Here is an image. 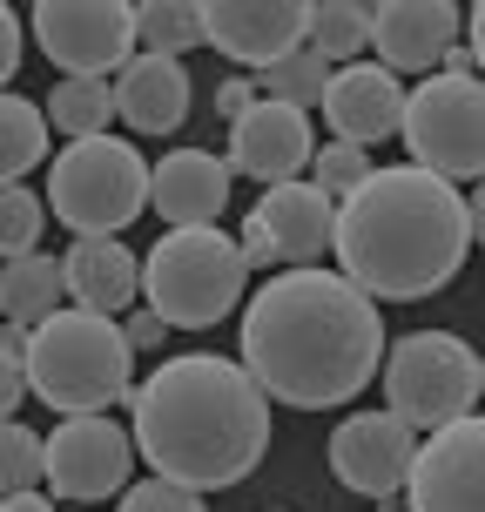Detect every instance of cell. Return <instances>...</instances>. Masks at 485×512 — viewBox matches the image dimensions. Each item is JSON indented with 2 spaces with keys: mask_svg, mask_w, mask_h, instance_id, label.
I'll use <instances>...</instances> for the list:
<instances>
[{
  "mask_svg": "<svg viewBox=\"0 0 485 512\" xmlns=\"http://www.w3.org/2000/svg\"><path fill=\"white\" fill-rule=\"evenodd\" d=\"M411 512H485V411H472V418L418 445Z\"/></svg>",
  "mask_w": 485,
  "mask_h": 512,
  "instance_id": "4fadbf2b",
  "label": "cell"
},
{
  "mask_svg": "<svg viewBox=\"0 0 485 512\" xmlns=\"http://www.w3.org/2000/svg\"><path fill=\"white\" fill-rule=\"evenodd\" d=\"M128 358H135V344L115 317L102 310H61L48 317L34 344H27V378H34V398L54 405L61 418H88V411H108L135 398L128 391Z\"/></svg>",
  "mask_w": 485,
  "mask_h": 512,
  "instance_id": "277c9868",
  "label": "cell"
},
{
  "mask_svg": "<svg viewBox=\"0 0 485 512\" xmlns=\"http://www.w3.org/2000/svg\"><path fill=\"white\" fill-rule=\"evenodd\" d=\"M472 243H479V250H485V182H479V189H472Z\"/></svg>",
  "mask_w": 485,
  "mask_h": 512,
  "instance_id": "74e56055",
  "label": "cell"
},
{
  "mask_svg": "<svg viewBox=\"0 0 485 512\" xmlns=\"http://www.w3.org/2000/svg\"><path fill=\"white\" fill-rule=\"evenodd\" d=\"M115 108L135 135H176L189 122V75L169 54H135L115 75Z\"/></svg>",
  "mask_w": 485,
  "mask_h": 512,
  "instance_id": "ffe728a7",
  "label": "cell"
},
{
  "mask_svg": "<svg viewBox=\"0 0 485 512\" xmlns=\"http://www.w3.org/2000/svg\"><path fill=\"white\" fill-rule=\"evenodd\" d=\"M472 203L432 169H378L358 196L337 203V270L378 304H425L465 270Z\"/></svg>",
  "mask_w": 485,
  "mask_h": 512,
  "instance_id": "3957f363",
  "label": "cell"
},
{
  "mask_svg": "<svg viewBox=\"0 0 485 512\" xmlns=\"http://www.w3.org/2000/svg\"><path fill=\"white\" fill-rule=\"evenodd\" d=\"M34 41L68 81H108L135 61L142 21L128 0H34Z\"/></svg>",
  "mask_w": 485,
  "mask_h": 512,
  "instance_id": "9c48e42d",
  "label": "cell"
},
{
  "mask_svg": "<svg viewBox=\"0 0 485 512\" xmlns=\"http://www.w3.org/2000/svg\"><path fill=\"white\" fill-rule=\"evenodd\" d=\"M27 344H34V331L7 324V337H0V411L7 418H21L27 391H34V378H27Z\"/></svg>",
  "mask_w": 485,
  "mask_h": 512,
  "instance_id": "f546056e",
  "label": "cell"
},
{
  "mask_svg": "<svg viewBox=\"0 0 485 512\" xmlns=\"http://www.w3.org/2000/svg\"><path fill=\"white\" fill-rule=\"evenodd\" d=\"M304 162H317V128L304 108L256 102L243 122H230V169L256 182H304Z\"/></svg>",
  "mask_w": 485,
  "mask_h": 512,
  "instance_id": "5bb4252c",
  "label": "cell"
},
{
  "mask_svg": "<svg viewBox=\"0 0 485 512\" xmlns=\"http://www.w3.org/2000/svg\"><path fill=\"white\" fill-rule=\"evenodd\" d=\"M459 7L452 0H378L371 7V48L391 75H425L459 48Z\"/></svg>",
  "mask_w": 485,
  "mask_h": 512,
  "instance_id": "9a60e30c",
  "label": "cell"
},
{
  "mask_svg": "<svg viewBox=\"0 0 485 512\" xmlns=\"http://www.w3.org/2000/svg\"><path fill=\"white\" fill-rule=\"evenodd\" d=\"M230 162L209 149H169L155 162V216L169 230H209L230 209Z\"/></svg>",
  "mask_w": 485,
  "mask_h": 512,
  "instance_id": "ac0fdd59",
  "label": "cell"
},
{
  "mask_svg": "<svg viewBox=\"0 0 485 512\" xmlns=\"http://www.w3.org/2000/svg\"><path fill=\"white\" fill-rule=\"evenodd\" d=\"M485 398L479 384V351L452 331H411L384 351V411H398L411 432H445L472 418Z\"/></svg>",
  "mask_w": 485,
  "mask_h": 512,
  "instance_id": "52a82bcc",
  "label": "cell"
},
{
  "mask_svg": "<svg viewBox=\"0 0 485 512\" xmlns=\"http://www.w3.org/2000/svg\"><path fill=\"white\" fill-rule=\"evenodd\" d=\"M243 283H250L243 243L223 236L216 223L209 230H169L142 256V297L169 331H216L243 304Z\"/></svg>",
  "mask_w": 485,
  "mask_h": 512,
  "instance_id": "5b68a950",
  "label": "cell"
},
{
  "mask_svg": "<svg viewBox=\"0 0 485 512\" xmlns=\"http://www.w3.org/2000/svg\"><path fill=\"white\" fill-rule=\"evenodd\" d=\"M371 176H378V169H371V149H358V142H324L317 162H310V182H317L324 196H337V203L358 196Z\"/></svg>",
  "mask_w": 485,
  "mask_h": 512,
  "instance_id": "f1b7e54d",
  "label": "cell"
},
{
  "mask_svg": "<svg viewBox=\"0 0 485 512\" xmlns=\"http://www.w3.org/2000/svg\"><path fill=\"white\" fill-rule=\"evenodd\" d=\"M243 364L270 391V405L331 411L384 378L378 297L344 270H277L243 310Z\"/></svg>",
  "mask_w": 485,
  "mask_h": 512,
  "instance_id": "6da1fadb",
  "label": "cell"
},
{
  "mask_svg": "<svg viewBox=\"0 0 485 512\" xmlns=\"http://www.w3.org/2000/svg\"><path fill=\"white\" fill-rule=\"evenodd\" d=\"M41 223H48V209L34 203V189L7 182V189H0V256H7V263L41 256V250H34V243H41Z\"/></svg>",
  "mask_w": 485,
  "mask_h": 512,
  "instance_id": "83f0119b",
  "label": "cell"
},
{
  "mask_svg": "<svg viewBox=\"0 0 485 512\" xmlns=\"http://www.w3.org/2000/svg\"><path fill=\"white\" fill-rule=\"evenodd\" d=\"M250 216L270 230V243H277V256L290 270H324V256H337V196H324L317 182L263 189V203Z\"/></svg>",
  "mask_w": 485,
  "mask_h": 512,
  "instance_id": "e0dca14e",
  "label": "cell"
},
{
  "mask_svg": "<svg viewBox=\"0 0 485 512\" xmlns=\"http://www.w3.org/2000/svg\"><path fill=\"white\" fill-rule=\"evenodd\" d=\"M331 61H324V54L317 48H297L290 54V61H277V68H263V75H256V88H263V102H283V108H324V95H331Z\"/></svg>",
  "mask_w": 485,
  "mask_h": 512,
  "instance_id": "d4e9b609",
  "label": "cell"
},
{
  "mask_svg": "<svg viewBox=\"0 0 485 512\" xmlns=\"http://www.w3.org/2000/svg\"><path fill=\"white\" fill-rule=\"evenodd\" d=\"M68 512H75V506H68Z\"/></svg>",
  "mask_w": 485,
  "mask_h": 512,
  "instance_id": "ab89813d",
  "label": "cell"
},
{
  "mask_svg": "<svg viewBox=\"0 0 485 512\" xmlns=\"http://www.w3.org/2000/svg\"><path fill=\"white\" fill-rule=\"evenodd\" d=\"M405 81L391 75L384 61H351V68H337L331 75V95H324V122H331L337 142H384V135H405Z\"/></svg>",
  "mask_w": 485,
  "mask_h": 512,
  "instance_id": "2e32d148",
  "label": "cell"
},
{
  "mask_svg": "<svg viewBox=\"0 0 485 512\" xmlns=\"http://www.w3.org/2000/svg\"><path fill=\"white\" fill-rule=\"evenodd\" d=\"M48 209L75 236H122L142 209H155V169L128 135L68 142L48 169Z\"/></svg>",
  "mask_w": 485,
  "mask_h": 512,
  "instance_id": "8992f818",
  "label": "cell"
},
{
  "mask_svg": "<svg viewBox=\"0 0 485 512\" xmlns=\"http://www.w3.org/2000/svg\"><path fill=\"white\" fill-rule=\"evenodd\" d=\"M122 108H115V88L108 81H54L48 95V122L54 135H68V142H88V135H108Z\"/></svg>",
  "mask_w": 485,
  "mask_h": 512,
  "instance_id": "603a6c76",
  "label": "cell"
},
{
  "mask_svg": "<svg viewBox=\"0 0 485 512\" xmlns=\"http://www.w3.org/2000/svg\"><path fill=\"white\" fill-rule=\"evenodd\" d=\"M34 479H48V438H34V425L7 418V432H0V499L34 492Z\"/></svg>",
  "mask_w": 485,
  "mask_h": 512,
  "instance_id": "4316f807",
  "label": "cell"
},
{
  "mask_svg": "<svg viewBox=\"0 0 485 512\" xmlns=\"http://www.w3.org/2000/svg\"><path fill=\"white\" fill-rule=\"evenodd\" d=\"M48 142H54L48 108H34L27 95L7 88V102H0V176L7 182L34 176V162H48Z\"/></svg>",
  "mask_w": 485,
  "mask_h": 512,
  "instance_id": "7402d4cb",
  "label": "cell"
},
{
  "mask_svg": "<svg viewBox=\"0 0 485 512\" xmlns=\"http://www.w3.org/2000/svg\"><path fill=\"white\" fill-rule=\"evenodd\" d=\"M0 512H61V506L41 499V492H21V499H0Z\"/></svg>",
  "mask_w": 485,
  "mask_h": 512,
  "instance_id": "8d00e7d4",
  "label": "cell"
},
{
  "mask_svg": "<svg viewBox=\"0 0 485 512\" xmlns=\"http://www.w3.org/2000/svg\"><path fill=\"white\" fill-rule=\"evenodd\" d=\"M135 21H142V54H169V61H176L182 48L209 41L203 7H196V0H142Z\"/></svg>",
  "mask_w": 485,
  "mask_h": 512,
  "instance_id": "484cf974",
  "label": "cell"
},
{
  "mask_svg": "<svg viewBox=\"0 0 485 512\" xmlns=\"http://www.w3.org/2000/svg\"><path fill=\"white\" fill-rule=\"evenodd\" d=\"M61 270H68V304L102 310V317H122L135 304V290H142V256L128 243H115V236H75Z\"/></svg>",
  "mask_w": 485,
  "mask_h": 512,
  "instance_id": "d6986e66",
  "label": "cell"
},
{
  "mask_svg": "<svg viewBox=\"0 0 485 512\" xmlns=\"http://www.w3.org/2000/svg\"><path fill=\"white\" fill-rule=\"evenodd\" d=\"M256 102H263V88H256L250 75H230L223 88H216V108H223V122H243Z\"/></svg>",
  "mask_w": 485,
  "mask_h": 512,
  "instance_id": "1f68e13d",
  "label": "cell"
},
{
  "mask_svg": "<svg viewBox=\"0 0 485 512\" xmlns=\"http://www.w3.org/2000/svg\"><path fill=\"white\" fill-rule=\"evenodd\" d=\"M418 169L445 182H485V81L479 75H432L411 88L405 135Z\"/></svg>",
  "mask_w": 485,
  "mask_h": 512,
  "instance_id": "ba28073f",
  "label": "cell"
},
{
  "mask_svg": "<svg viewBox=\"0 0 485 512\" xmlns=\"http://www.w3.org/2000/svg\"><path fill=\"white\" fill-rule=\"evenodd\" d=\"M310 48L351 68L371 48V7L364 0H310Z\"/></svg>",
  "mask_w": 485,
  "mask_h": 512,
  "instance_id": "cb8c5ba5",
  "label": "cell"
},
{
  "mask_svg": "<svg viewBox=\"0 0 485 512\" xmlns=\"http://www.w3.org/2000/svg\"><path fill=\"white\" fill-rule=\"evenodd\" d=\"M128 411H135L128 432L142 445V465L189 492L243 486L270 452V391L250 378L243 358L189 351L155 364Z\"/></svg>",
  "mask_w": 485,
  "mask_h": 512,
  "instance_id": "7a4b0ae2",
  "label": "cell"
},
{
  "mask_svg": "<svg viewBox=\"0 0 485 512\" xmlns=\"http://www.w3.org/2000/svg\"><path fill=\"white\" fill-rule=\"evenodd\" d=\"M479 384H485V358H479Z\"/></svg>",
  "mask_w": 485,
  "mask_h": 512,
  "instance_id": "f35d334b",
  "label": "cell"
},
{
  "mask_svg": "<svg viewBox=\"0 0 485 512\" xmlns=\"http://www.w3.org/2000/svg\"><path fill=\"white\" fill-rule=\"evenodd\" d=\"M465 41H472V61H479V81H485V0L472 7V27H465Z\"/></svg>",
  "mask_w": 485,
  "mask_h": 512,
  "instance_id": "d590c367",
  "label": "cell"
},
{
  "mask_svg": "<svg viewBox=\"0 0 485 512\" xmlns=\"http://www.w3.org/2000/svg\"><path fill=\"white\" fill-rule=\"evenodd\" d=\"M0 310L21 331H41L48 317H61L68 310V270H61V256H21V263H7L0 270Z\"/></svg>",
  "mask_w": 485,
  "mask_h": 512,
  "instance_id": "44dd1931",
  "label": "cell"
},
{
  "mask_svg": "<svg viewBox=\"0 0 485 512\" xmlns=\"http://www.w3.org/2000/svg\"><path fill=\"white\" fill-rule=\"evenodd\" d=\"M115 512H209V506H203V492L176 486V479H142V486L122 492Z\"/></svg>",
  "mask_w": 485,
  "mask_h": 512,
  "instance_id": "4dcf8cb0",
  "label": "cell"
},
{
  "mask_svg": "<svg viewBox=\"0 0 485 512\" xmlns=\"http://www.w3.org/2000/svg\"><path fill=\"white\" fill-rule=\"evenodd\" d=\"M21 75V14L7 7L0 14V81H14Z\"/></svg>",
  "mask_w": 485,
  "mask_h": 512,
  "instance_id": "836d02e7",
  "label": "cell"
},
{
  "mask_svg": "<svg viewBox=\"0 0 485 512\" xmlns=\"http://www.w3.org/2000/svg\"><path fill=\"white\" fill-rule=\"evenodd\" d=\"M135 432H122L108 411H88V418H61L48 432V492L68 499V506H95V499H115L128 492V472H135Z\"/></svg>",
  "mask_w": 485,
  "mask_h": 512,
  "instance_id": "30bf717a",
  "label": "cell"
},
{
  "mask_svg": "<svg viewBox=\"0 0 485 512\" xmlns=\"http://www.w3.org/2000/svg\"><path fill=\"white\" fill-rule=\"evenodd\" d=\"M122 331H128V344H135V351H155V344H162V337H169V324H162V317H155V310H135V317H128Z\"/></svg>",
  "mask_w": 485,
  "mask_h": 512,
  "instance_id": "e575fe53",
  "label": "cell"
},
{
  "mask_svg": "<svg viewBox=\"0 0 485 512\" xmlns=\"http://www.w3.org/2000/svg\"><path fill=\"white\" fill-rule=\"evenodd\" d=\"M411 465H418V445H411V425L398 411H351V418H337V432H331L337 486L364 492V499H391V492L411 486Z\"/></svg>",
  "mask_w": 485,
  "mask_h": 512,
  "instance_id": "7c38bea8",
  "label": "cell"
},
{
  "mask_svg": "<svg viewBox=\"0 0 485 512\" xmlns=\"http://www.w3.org/2000/svg\"><path fill=\"white\" fill-rule=\"evenodd\" d=\"M236 243H243V263H250V270H270V263H283L277 243H270V230H263L256 216H243V236H236Z\"/></svg>",
  "mask_w": 485,
  "mask_h": 512,
  "instance_id": "d6a6232c",
  "label": "cell"
},
{
  "mask_svg": "<svg viewBox=\"0 0 485 512\" xmlns=\"http://www.w3.org/2000/svg\"><path fill=\"white\" fill-rule=\"evenodd\" d=\"M203 27L216 54L263 75L310 48V0H203Z\"/></svg>",
  "mask_w": 485,
  "mask_h": 512,
  "instance_id": "8fae6325",
  "label": "cell"
}]
</instances>
